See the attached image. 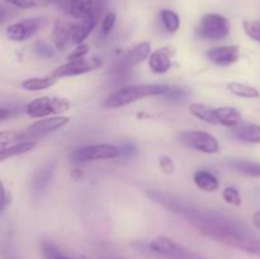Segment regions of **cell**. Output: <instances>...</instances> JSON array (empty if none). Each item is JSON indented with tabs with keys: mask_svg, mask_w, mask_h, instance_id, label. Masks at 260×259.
Returning a JSON list of instances; mask_svg holds the SVG:
<instances>
[{
	"mask_svg": "<svg viewBox=\"0 0 260 259\" xmlns=\"http://www.w3.org/2000/svg\"><path fill=\"white\" fill-rule=\"evenodd\" d=\"M169 89L170 86L164 84H136V85L124 86L112 93L104 101V107L111 109L121 108L140 99L164 95Z\"/></svg>",
	"mask_w": 260,
	"mask_h": 259,
	"instance_id": "obj_1",
	"label": "cell"
},
{
	"mask_svg": "<svg viewBox=\"0 0 260 259\" xmlns=\"http://www.w3.org/2000/svg\"><path fill=\"white\" fill-rule=\"evenodd\" d=\"M230 20L221 14L208 13L201 18L196 35L202 40L221 41L230 33Z\"/></svg>",
	"mask_w": 260,
	"mask_h": 259,
	"instance_id": "obj_2",
	"label": "cell"
},
{
	"mask_svg": "<svg viewBox=\"0 0 260 259\" xmlns=\"http://www.w3.org/2000/svg\"><path fill=\"white\" fill-rule=\"evenodd\" d=\"M70 109V102L57 96H41L35 99L25 107L28 116L33 118H45L52 114H61Z\"/></svg>",
	"mask_w": 260,
	"mask_h": 259,
	"instance_id": "obj_3",
	"label": "cell"
},
{
	"mask_svg": "<svg viewBox=\"0 0 260 259\" xmlns=\"http://www.w3.org/2000/svg\"><path fill=\"white\" fill-rule=\"evenodd\" d=\"M119 157V147L111 144H94L76 149L71 152L70 159L75 163L95 161Z\"/></svg>",
	"mask_w": 260,
	"mask_h": 259,
	"instance_id": "obj_4",
	"label": "cell"
},
{
	"mask_svg": "<svg viewBox=\"0 0 260 259\" xmlns=\"http://www.w3.org/2000/svg\"><path fill=\"white\" fill-rule=\"evenodd\" d=\"M179 140L184 146L205 154H216L220 151V144L213 135L205 131H184L179 135Z\"/></svg>",
	"mask_w": 260,
	"mask_h": 259,
	"instance_id": "obj_5",
	"label": "cell"
},
{
	"mask_svg": "<svg viewBox=\"0 0 260 259\" xmlns=\"http://www.w3.org/2000/svg\"><path fill=\"white\" fill-rule=\"evenodd\" d=\"M47 18L45 17H36L23 19L20 22L13 23L5 29V35L10 41L14 42H23L28 38L33 37L38 30L42 29L47 24Z\"/></svg>",
	"mask_w": 260,
	"mask_h": 259,
	"instance_id": "obj_6",
	"label": "cell"
},
{
	"mask_svg": "<svg viewBox=\"0 0 260 259\" xmlns=\"http://www.w3.org/2000/svg\"><path fill=\"white\" fill-rule=\"evenodd\" d=\"M104 65V60L101 56H93L90 58H79V60L68 61L63 65L58 66L52 73V76L60 79L66 78V76H76L83 75V74L90 73V71L96 70Z\"/></svg>",
	"mask_w": 260,
	"mask_h": 259,
	"instance_id": "obj_7",
	"label": "cell"
},
{
	"mask_svg": "<svg viewBox=\"0 0 260 259\" xmlns=\"http://www.w3.org/2000/svg\"><path fill=\"white\" fill-rule=\"evenodd\" d=\"M104 9L103 0H69L65 5L66 14L78 20L98 18Z\"/></svg>",
	"mask_w": 260,
	"mask_h": 259,
	"instance_id": "obj_8",
	"label": "cell"
},
{
	"mask_svg": "<svg viewBox=\"0 0 260 259\" xmlns=\"http://www.w3.org/2000/svg\"><path fill=\"white\" fill-rule=\"evenodd\" d=\"M78 22H56L53 27L52 38L57 50L65 51L70 46L76 45Z\"/></svg>",
	"mask_w": 260,
	"mask_h": 259,
	"instance_id": "obj_9",
	"label": "cell"
},
{
	"mask_svg": "<svg viewBox=\"0 0 260 259\" xmlns=\"http://www.w3.org/2000/svg\"><path fill=\"white\" fill-rule=\"evenodd\" d=\"M208 60L212 61L215 65L221 68H228L238 62L240 58V46L238 45H228L220 46V47H213L206 52Z\"/></svg>",
	"mask_w": 260,
	"mask_h": 259,
	"instance_id": "obj_10",
	"label": "cell"
},
{
	"mask_svg": "<svg viewBox=\"0 0 260 259\" xmlns=\"http://www.w3.org/2000/svg\"><path fill=\"white\" fill-rule=\"evenodd\" d=\"M70 122V118L65 116H56L50 117V118L40 119V121L35 122L28 127V134L32 139H37V137L46 136V135L55 132L57 130H61L65 127L66 124Z\"/></svg>",
	"mask_w": 260,
	"mask_h": 259,
	"instance_id": "obj_11",
	"label": "cell"
},
{
	"mask_svg": "<svg viewBox=\"0 0 260 259\" xmlns=\"http://www.w3.org/2000/svg\"><path fill=\"white\" fill-rule=\"evenodd\" d=\"M151 45L147 41H144V42H140L135 46L132 50H129L128 52L126 53L123 58H122L121 63H119V70H129L134 66L141 63L145 58L150 57L151 55Z\"/></svg>",
	"mask_w": 260,
	"mask_h": 259,
	"instance_id": "obj_12",
	"label": "cell"
},
{
	"mask_svg": "<svg viewBox=\"0 0 260 259\" xmlns=\"http://www.w3.org/2000/svg\"><path fill=\"white\" fill-rule=\"evenodd\" d=\"M55 163H47L35 173L32 180H30V187H32L33 192L41 193L48 187L53 175H55Z\"/></svg>",
	"mask_w": 260,
	"mask_h": 259,
	"instance_id": "obj_13",
	"label": "cell"
},
{
	"mask_svg": "<svg viewBox=\"0 0 260 259\" xmlns=\"http://www.w3.org/2000/svg\"><path fill=\"white\" fill-rule=\"evenodd\" d=\"M149 68L155 74H165L172 69V58L169 51L159 48L154 51L149 57Z\"/></svg>",
	"mask_w": 260,
	"mask_h": 259,
	"instance_id": "obj_14",
	"label": "cell"
},
{
	"mask_svg": "<svg viewBox=\"0 0 260 259\" xmlns=\"http://www.w3.org/2000/svg\"><path fill=\"white\" fill-rule=\"evenodd\" d=\"M233 135L241 141L249 144H260V126L255 123H239L233 128Z\"/></svg>",
	"mask_w": 260,
	"mask_h": 259,
	"instance_id": "obj_15",
	"label": "cell"
},
{
	"mask_svg": "<svg viewBox=\"0 0 260 259\" xmlns=\"http://www.w3.org/2000/svg\"><path fill=\"white\" fill-rule=\"evenodd\" d=\"M196 185L203 192H216L220 188V180L208 170H197L193 175Z\"/></svg>",
	"mask_w": 260,
	"mask_h": 259,
	"instance_id": "obj_16",
	"label": "cell"
},
{
	"mask_svg": "<svg viewBox=\"0 0 260 259\" xmlns=\"http://www.w3.org/2000/svg\"><path fill=\"white\" fill-rule=\"evenodd\" d=\"M216 116H217V123L221 126L234 127L238 126L241 122V113L239 109L234 107H220L216 108Z\"/></svg>",
	"mask_w": 260,
	"mask_h": 259,
	"instance_id": "obj_17",
	"label": "cell"
},
{
	"mask_svg": "<svg viewBox=\"0 0 260 259\" xmlns=\"http://www.w3.org/2000/svg\"><path fill=\"white\" fill-rule=\"evenodd\" d=\"M229 168L239 174L251 178H260V163L251 160H231L228 163Z\"/></svg>",
	"mask_w": 260,
	"mask_h": 259,
	"instance_id": "obj_18",
	"label": "cell"
},
{
	"mask_svg": "<svg viewBox=\"0 0 260 259\" xmlns=\"http://www.w3.org/2000/svg\"><path fill=\"white\" fill-rule=\"evenodd\" d=\"M190 113L194 117H197L201 121L206 122L208 124H218L217 116H216V108L211 106L201 103H193L189 106Z\"/></svg>",
	"mask_w": 260,
	"mask_h": 259,
	"instance_id": "obj_19",
	"label": "cell"
},
{
	"mask_svg": "<svg viewBox=\"0 0 260 259\" xmlns=\"http://www.w3.org/2000/svg\"><path fill=\"white\" fill-rule=\"evenodd\" d=\"M57 81L55 76H41V78H28L22 81V88L28 91H40L53 86Z\"/></svg>",
	"mask_w": 260,
	"mask_h": 259,
	"instance_id": "obj_20",
	"label": "cell"
},
{
	"mask_svg": "<svg viewBox=\"0 0 260 259\" xmlns=\"http://www.w3.org/2000/svg\"><path fill=\"white\" fill-rule=\"evenodd\" d=\"M28 132L23 131H2L0 132V150H4L7 147L13 146V145L20 144L30 140Z\"/></svg>",
	"mask_w": 260,
	"mask_h": 259,
	"instance_id": "obj_21",
	"label": "cell"
},
{
	"mask_svg": "<svg viewBox=\"0 0 260 259\" xmlns=\"http://www.w3.org/2000/svg\"><path fill=\"white\" fill-rule=\"evenodd\" d=\"M37 142L35 140H28V141L20 142V144L13 145V146L7 147L4 150H0V160H7L8 157L17 156V155L25 154L28 151H32L36 147Z\"/></svg>",
	"mask_w": 260,
	"mask_h": 259,
	"instance_id": "obj_22",
	"label": "cell"
},
{
	"mask_svg": "<svg viewBox=\"0 0 260 259\" xmlns=\"http://www.w3.org/2000/svg\"><path fill=\"white\" fill-rule=\"evenodd\" d=\"M228 90L231 94H234V95L246 99L258 98L260 95L259 90L256 88H254V86L248 85V84L236 83V81H231V83L228 84Z\"/></svg>",
	"mask_w": 260,
	"mask_h": 259,
	"instance_id": "obj_23",
	"label": "cell"
},
{
	"mask_svg": "<svg viewBox=\"0 0 260 259\" xmlns=\"http://www.w3.org/2000/svg\"><path fill=\"white\" fill-rule=\"evenodd\" d=\"M175 245H177V243L172 239L167 238V236H157L154 240L150 241L149 249L154 253L167 256L174 249Z\"/></svg>",
	"mask_w": 260,
	"mask_h": 259,
	"instance_id": "obj_24",
	"label": "cell"
},
{
	"mask_svg": "<svg viewBox=\"0 0 260 259\" xmlns=\"http://www.w3.org/2000/svg\"><path fill=\"white\" fill-rule=\"evenodd\" d=\"M160 17H161L162 24H164L165 29L169 33H174L179 29L180 27V18L175 12L170 9H162L160 12Z\"/></svg>",
	"mask_w": 260,
	"mask_h": 259,
	"instance_id": "obj_25",
	"label": "cell"
},
{
	"mask_svg": "<svg viewBox=\"0 0 260 259\" xmlns=\"http://www.w3.org/2000/svg\"><path fill=\"white\" fill-rule=\"evenodd\" d=\"M4 2L20 9H33V8L48 7L58 0H4Z\"/></svg>",
	"mask_w": 260,
	"mask_h": 259,
	"instance_id": "obj_26",
	"label": "cell"
},
{
	"mask_svg": "<svg viewBox=\"0 0 260 259\" xmlns=\"http://www.w3.org/2000/svg\"><path fill=\"white\" fill-rule=\"evenodd\" d=\"M243 28L248 37L260 42V20H244Z\"/></svg>",
	"mask_w": 260,
	"mask_h": 259,
	"instance_id": "obj_27",
	"label": "cell"
},
{
	"mask_svg": "<svg viewBox=\"0 0 260 259\" xmlns=\"http://www.w3.org/2000/svg\"><path fill=\"white\" fill-rule=\"evenodd\" d=\"M167 256L170 259H202L201 256H198L197 254L187 250V249L183 248V246H180V245H178V244L174 246V249H173V250L170 251Z\"/></svg>",
	"mask_w": 260,
	"mask_h": 259,
	"instance_id": "obj_28",
	"label": "cell"
},
{
	"mask_svg": "<svg viewBox=\"0 0 260 259\" xmlns=\"http://www.w3.org/2000/svg\"><path fill=\"white\" fill-rule=\"evenodd\" d=\"M33 50H35L36 55L41 58H52L55 56V51L51 47L48 43L42 42V41H38L33 46Z\"/></svg>",
	"mask_w": 260,
	"mask_h": 259,
	"instance_id": "obj_29",
	"label": "cell"
},
{
	"mask_svg": "<svg viewBox=\"0 0 260 259\" xmlns=\"http://www.w3.org/2000/svg\"><path fill=\"white\" fill-rule=\"evenodd\" d=\"M222 197L229 205L231 206H240L241 205V197H240V193H239L238 189L233 187H226L223 189L222 193Z\"/></svg>",
	"mask_w": 260,
	"mask_h": 259,
	"instance_id": "obj_30",
	"label": "cell"
},
{
	"mask_svg": "<svg viewBox=\"0 0 260 259\" xmlns=\"http://www.w3.org/2000/svg\"><path fill=\"white\" fill-rule=\"evenodd\" d=\"M241 251H245V253L251 254V255L260 256V240L256 239L255 236H251V238L248 239L246 243L244 244V246L241 248Z\"/></svg>",
	"mask_w": 260,
	"mask_h": 259,
	"instance_id": "obj_31",
	"label": "cell"
},
{
	"mask_svg": "<svg viewBox=\"0 0 260 259\" xmlns=\"http://www.w3.org/2000/svg\"><path fill=\"white\" fill-rule=\"evenodd\" d=\"M89 52V45L88 43H80V45L76 46V48H74V51H71L68 56L69 61L73 60H79V58H83L88 55Z\"/></svg>",
	"mask_w": 260,
	"mask_h": 259,
	"instance_id": "obj_32",
	"label": "cell"
},
{
	"mask_svg": "<svg viewBox=\"0 0 260 259\" xmlns=\"http://www.w3.org/2000/svg\"><path fill=\"white\" fill-rule=\"evenodd\" d=\"M187 95H188V91L185 90V89L172 88V86H170L169 90L164 94L165 98L169 99V101H174V102L182 101V99H184Z\"/></svg>",
	"mask_w": 260,
	"mask_h": 259,
	"instance_id": "obj_33",
	"label": "cell"
},
{
	"mask_svg": "<svg viewBox=\"0 0 260 259\" xmlns=\"http://www.w3.org/2000/svg\"><path fill=\"white\" fill-rule=\"evenodd\" d=\"M117 22V15L114 13H108L106 17L102 20V32L104 35H108L109 32H112V29L114 28Z\"/></svg>",
	"mask_w": 260,
	"mask_h": 259,
	"instance_id": "obj_34",
	"label": "cell"
},
{
	"mask_svg": "<svg viewBox=\"0 0 260 259\" xmlns=\"http://www.w3.org/2000/svg\"><path fill=\"white\" fill-rule=\"evenodd\" d=\"M137 155V146L132 142H127L119 147V157L123 159H131Z\"/></svg>",
	"mask_w": 260,
	"mask_h": 259,
	"instance_id": "obj_35",
	"label": "cell"
},
{
	"mask_svg": "<svg viewBox=\"0 0 260 259\" xmlns=\"http://www.w3.org/2000/svg\"><path fill=\"white\" fill-rule=\"evenodd\" d=\"M159 167L165 174H172L175 169L174 161L169 156H167V155H164V156H161L159 159Z\"/></svg>",
	"mask_w": 260,
	"mask_h": 259,
	"instance_id": "obj_36",
	"label": "cell"
},
{
	"mask_svg": "<svg viewBox=\"0 0 260 259\" xmlns=\"http://www.w3.org/2000/svg\"><path fill=\"white\" fill-rule=\"evenodd\" d=\"M7 195H5V187L4 184H3V188H2V212H4L5 207H7Z\"/></svg>",
	"mask_w": 260,
	"mask_h": 259,
	"instance_id": "obj_37",
	"label": "cell"
},
{
	"mask_svg": "<svg viewBox=\"0 0 260 259\" xmlns=\"http://www.w3.org/2000/svg\"><path fill=\"white\" fill-rule=\"evenodd\" d=\"M10 111L9 109H7V108H2L0 109V118L3 119V121H4V119H7L8 117H10Z\"/></svg>",
	"mask_w": 260,
	"mask_h": 259,
	"instance_id": "obj_38",
	"label": "cell"
},
{
	"mask_svg": "<svg viewBox=\"0 0 260 259\" xmlns=\"http://www.w3.org/2000/svg\"><path fill=\"white\" fill-rule=\"evenodd\" d=\"M253 221H254V225H255L258 229H260V211H256V212L254 213Z\"/></svg>",
	"mask_w": 260,
	"mask_h": 259,
	"instance_id": "obj_39",
	"label": "cell"
},
{
	"mask_svg": "<svg viewBox=\"0 0 260 259\" xmlns=\"http://www.w3.org/2000/svg\"><path fill=\"white\" fill-rule=\"evenodd\" d=\"M51 259H73V258H70V256L65 255V254H62L61 251H58V253H56Z\"/></svg>",
	"mask_w": 260,
	"mask_h": 259,
	"instance_id": "obj_40",
	"label": "cell"
}]
</instances>
